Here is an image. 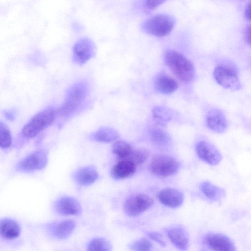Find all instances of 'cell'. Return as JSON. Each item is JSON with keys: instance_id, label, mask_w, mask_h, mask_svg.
<instances>
[{"instance_id": "6da1fadb", "label": "cell", "mask_w": 251, "mask_h": 251, "mask_svg": "<svg viewBox=\"0 0 251 251\" xmlns=\"http://www.w3.org/2000/svg\"><path fill=\"white\" fill-rule=\"evenodd\" d=\"M164 61L173 74L181 81L189 82L194 79L195 67L182 54L174 50H167L164 55Z\"/></svg>"}, {"instance_id": "7a4b0ae2", "label": "cell", "mask_w": 251, "mask_h": 251, "mask_svg": "<svg viewBox=\"0 0 251 251\" xmlns=\"http://www.w3.org/2000/svg\"><path fill=\"white\" fill-rule=\"evenodd\" d=\"M89 91L88 85L85 81L72 85L67 91L63 103L57 110V114L68 117L78 109L86 99Z\"/></svg>"}, {"instance_id": "3957f363", "label": "cell", "mask_w": 251, "mask_h": 251, "mask_svg": "<svg viewBox=\"0 0 251 251\" xmlns=\"http://www.w3.org/2000/svg\"><path fill=\"white\" fill-rule=\"evenodd\" d=\"M57 110L50 107L37 113L24 126L21 134L26 139H31L50 126L54 122Z\"/></svg>"}, {"instance_id": "277c9868", "label": "cell", "mask_w": 251, "mask_h": 251, "mask_svg": "<svg viewBox=\"0 0 251 251\" xmlns=\"http://www.w3.org/2000/svg\"><path fill=\"white\" fill-rule=\"evenodd\" d=\"M175 18L167 14H157L148 19L143 28L148 33L162 37L169 34L175 25Z\"/></svg>"}, {"instance_id": "5b68a950", "label": "cell", "mask_w": 251, "mask_h": 251, "mask_svg": "<svg viewBox=\"0 0 251 251\" xmlns=\"http://www.w3.org/2000/svg\"><path fill=\"white\" fill-rule=\"evenodd\" d=\"M179 168L177 160L170 156L158 155L154 157L150 164V169L155 176L165 177L176 173Z\"/></svg>"}, {"instance_id": "8992f818", "label": "cell", "mask_w": 251, "mask_h": 251, "mask_svg": "<svg viewBox=\"0 0 251 251\" xmlns=\"http://www.w3.org/2000/svg\"><path fill=\"white\" fill-rule=\"evenodd\" d=\"M48 157L44 150L36 151L19 161L16 170L21 172H31L41 170L47 165Z\"/></svg>"}, {"instance_id": "52a82bcc", "label": "cell", "mask_w": 251, "mask_h": 251, "mask_svg": "<svg viewBox=\"0 0 251 251\" xmlns=\"http://www.w3.org/2000/svg\"><path fill=\"white\" fill-rule=\"evenodd\" d=\"M73 60L79 65H82L92 58L96 52V47L90 38L83 37L74 44L73 49Z\"/></svg>"}, {"instance_id": "ba28073f", "label": "cell", "mask_w": 251, "mask_h": 251, "mask_svg": "<svg viewBox=\"0 0 251 251\" xmlns=\"http://www.w3.org/2000/svg\"><path fill=\"white\" fill-rule=\"evenodd\" d=\"M213 76L216 81L224 88L236 91L242 87L237 73L229 67L218 66L214 69Z\"/></svg>"}, {"instance_id": "9c48e42d", "label": "cell", "mask_w": 251, "mask_h": 251, "mask_svg": "<svg viewBox=\"0 0 251 251\" xmlns=\"http://www.w3.org/2000/svg\"><path fill=\"white\" fill-rule=\"evenodd\" d=\"M153 203V200L149 196L138 194L127 199L124 203V209L127 215L135 217L147 210Z\"/></svg>"}, {"instance_id": "30bf717a", "label": "cell", "mask_w": 251, "mask_h": 251, "mask_svg": "<svg viewBox=\"0 0 251 251\" xmlns=\"http://www.w3.org/2000/svg\"><path fill=\"white\" fill-rule=\"evenodd\" d=\"M204 245L209 250L216 251H235L234 242L228 236L221 233L208 232L203 238Z\"/></svg>"}, {"instance_id": "8fae6325", "label": "cell", "mask_w": 251, "mask_h": 251, "mask_svg": "<svg viewBox=\"0 0 251 251\" xmlns=\"http://www.w3.org/2000/svg\"><path fill=\"white\" fill-rule=\"evenodd\" d=\"M196 151L201 160L210 165H218L222 160V155L220 151L214 145L206 141L198 142Z\"/></svg>"}, {"instance_id": "7c38bea8", "label": "cell", "mask_w": 251, "mask_h": 251, "mask_svg": "<svg viewBox=\"0 0 251 251\" xmlns=\"http://www.w3.org/2000/svg\"><path fill=\"white\" fill-rule=\"evenodd\" d=\"M54 209L57 213L62 215H78L81 213L82 207L75 198L65 196L55 201Z\"/></svg>"}, {"instance_id": "4fadbf2b", "label": "cell", "mask_w": 251, "mask_h": 251, "mask_svg": "<svg viewBox=\"0 0 251 251\" xmlns=\"http://www.w3.org/2000/svg\"><path fill=\"white\" fill-rule=\"evenodd\" d=\"M157 197L162 204L170 208L179 207L184 201L183 193L172 188L162 189L158 192Z\"/></svg>"}, {"instance_id": "5bb4252c", "label": "cell", "mask_w": 251, "mask_h": 251, "mask_svg": "<svg viewBox=\"0 0 251 251\" xmlns=\"http://www.w3.org/2000/svg\"><path fill=\"white\" fill-rule=\"evenodd\" d=\"M167 233L172 244L180 250H186L189 247V237L182 226H176L168 228Z\"/></svg>"}, {"instance_id": "9a60e30c", "label": "cell", "mask_w": 251, "mask_h": 251, "mask_svg": "<svg viewBox=\"0 0 251 251\" xmlns=\"http://www.w3.org/2000/svg\"><path fill=\"white\" fill-rule=\"evenodd\" d=\"M207 127L218 133L225 132L228 126L227 120L224 113L217 109L210 111L206 118Z\"/></svg>"}, {"instance_id": "2e32d148", "label": "cell", "mask_w": 251, "mask_h": 251, "mask_svg": "<svg viewBox=\"0 0 251 251\" xmlns=\"http://www.w3.org/2000/svg\"><path fill=\"white\" fill-rule=\"evenodd\" d=\"M75 181L81 186H88L94 183L99 177L97 170L93 166L82 167L73 175Z\"/></svg>"}, {"instance_id": "e0dca14e", "label": "cell", "mask_w": 251, "mask_h": 251, "mask_svg": "<svg viewBox=\"0 0 251 251\" xmlns=\"http://www.w3.org/2000/svg\"><path fill=\"white\" fill-rule=\"evenodd\" d=\"M154 86L158 92L165 95L172 94L178 88L176 80L164 73L159 74L156 76L154 80Z\"/></svg>"}, {"instance_id": "ac0fdd59", "label": "cell", "mask_w": 251, "mask_h": 251, "mask_svg": "<svg viewBox=\"0 0 251 251\" xmlns=\"http://www.w3.org/2000/svg\"><path fill=\"white\" fill-rule=\"evenodd\" d=\"M136 165L127 159H123L112 169V176L117 179H125L132 176L136 171Z\"/></svg>"}, {"instance_id": "d6986e66", "label": "cell", "mask_w": 251, "mask_h": 251, "mask_svg": "<svg viewBox=\"0 0 251 251\" xmlns=\"http://www.w3.org/2000/svg\"><path fill=\"white\" fill-rule=\"evenodd\" d=\"M76 223L73 220H64L53 225L51 228L53 236L57 239L68 238L73 232Z\"/></svg>"}, {"instance_id": "ffe728a7", "label": "cell", "mask_w": 251, "mask_h": 251, "mask_svg": "<svg viewBox=\"0 0 251 251\" xmlns=\"http://www.w3.org/2000/svg\"><path fill=\"white\" fill-rule=\"evenodd\" d=\"M0 232L1 236L5 239H13L20 234L21 228L15 220L4 218L0 220Z\"/></svg>"}, {"instance_id": "44dd1931", "label": "cell", "mask_w": 251, "mask_h": 251, "mask_svg": "<svg viewBox=\"0 0 251 251\" xmlns=\"http://www.w3.org/2000/svg\"><path fill=\"white\" fill-rule=\"evenodd\" d=\"M200 188L208 199L213 201H221L226 195L224 189L217 186L208 181H204L201 183Z\"/></svg>"}, {"instance_id": "7402d4cb", "label": "cell", "mask_w": 251, "mask_h": 251, "mask_svg": "<svg viewBox=\"0 0 251 251\" xmlns=\"http://www.w3.org/2000/svg\"><path fill=\"white\" fill-rule=\"evenodd\" d=\"M119 137L118 132L114 128L109 127L100 128L92 136L94 140L102 143L112 142L117 140Z\"/></svg>"}, {"instance_id": "603a6c76", "label": "cell", "mask_w": 251, "mask_h": 251, "mask_svg": "<svg viewBox=\"0 0 251 251\" xmlns=\"http://www.w3.org/2000/svg\"><path fill=\"white\" fill-rule=\"evenodd\" d=\"M151 141L158 146H166L170 141V137L168 133L160 127H152L149 131Z\"/></svg>"}, {"instance_id": "cb8c5ba5", "label": "cell", "mask_w": 251, "mask_h": 251, "mask_svg": "<svg viewBox=\"0 0 251 251\" xmlns=\"http://www.w3.org/2000/svg\"><path fill=\"white\" fill-rule=\"evenodd\" d=\"M154 119L158 125L163 126L166 123L171 121L173 118V112L165 107L158 106L152 111Z\"/></svg>"}, {"instance_id": "d4e9b609", "label": "cell", "mask_w": 251, "mask_h": 251, "mask_svg": "<svg viewBox=\"0 0 251 251\" xmlns=\"http://www.w3.org/2000/svg\"><path fill=\"white\" fill-rule=\"evenodd\" d=\"M132 149L126 142L119 140L114 143L112 147V151L120 159H126L130 154Z\"/></svg>"}, {"instance_id": "484cf974", "label": "cell", "mask_w": 251, "mask_h": 251, "mask_svg": "<svg viewBox=\"0 0 251 251\" xmlns=\"http://www.w3.org/2000/svg\"><path fill=\"white\" fill-rule=\"evenodd\" d=\"M112 250L110 243L101 237L95 238L89 241L87 246V251H110Z\"/></svg>"}, {"instance_id": "4316f807", "label": "cell", "mask_w": 251, "mask_h": 251, "mask_svg": "<svg viewBox=\"0 0 251 251\" xmlns=\"http://www.w3.org/2000/svg\"><path fill=\"white\" fill-rule=\"evenodd\" d=\"M149 155V153L145 149H132L131 153L126 159L131 161L136 165H139L146 161Z\"/></svg>"}, {"instance_id": "83f0119b", "label": "cell", "mask_w": 251, "mask_h": 251, "mask_svg": "<svg viewBox=\"0 0 251 251\" xmlns=\"http://www.w3.org/2000/svg\"><path fill=\"white\" fill-rule=\"evenodd\" d=\"M12 143V137L6 125L0 122V146L1 149L9 148Z\"/></svg>"}, {"instance_id": "f1b7e54d", "label": "cell", "mask_w": 251, "mask_h": 251, "mask_svg": "<svg viewBox=\"0 0 251 251\" xmlns=\"http://www.w3.org/2000/svg\"><path fill=\"white\" fill-rule=\"evenodd\" d=\"M152 247L151 242L146 238L138 239L132 243L130 246L131 250L137 251H149L151 250Z\"/></svg>"}, {"instance_id": "f546056e", "label": "cell", "mask_w": 251, "mask_h": 251, "mask_svg": "<svg viewBox=\"0 0 251 251\" xmlns=\"http://www.w3.org/2000/svg\"><path fill=\"white\" fill-rule=\"evenodd\" d=\"M148 236L151 239L156 242L161 246L163 247L166 246V244L165 241L164 240L162 235H161L160 233L156 232H151L148 233Z\"/></svg>"}, {"instance_id": "4dcf8cb0", "label": "cell", "mask_w": 251, "mask_h": 251, "mask_svg": "<svg viewBox=\"0 0 251 251\" xmlns=\"http://www.w3.org/2000/svg\"><path fill=\"white\" fill-rule=\"evenodd\" d=\"M167 0H146V4L148 8L153 9L163 3Z\"/></svg>"}, {"instance_id": "1f68e13d", "label": "cell", "mask_w": 251, "mask_h": 251, "mask_svg": "<svg viewBox=\"0 0 251 251\" xmlns=\"http://www.w3.org/2000/svg\"><path fill=\"white\" fill-rule=\"evenodd\" d=\"M244 38L246 42L251 46V25H249L245 29Z\"/></svg>"}, {"instance_id": "d6a6232c", "label": "cell", "mask_w": 251, "mask_h": 251, "mask_svg": "<svg viewBox=\"0 0 251 251\" xmlns=\"http://www.w3.org/2000/svg\"><path fill=\"white\" fill-rule=\"evenodd\" d=\"M244 16L247 20L251 21V0L247 4L244 11Z\"/></svg>"}, {"instance_id": "836d02e7", "label": "cell", "mask_w": 251, "mask_h": 251, "mask_svg": "<svg viewBox=\"0 0 251 251\" xmlns=\"http://www.w3.org/2000/svg\"><path fill=\"white\" fill-rule=\"evenodd\" d=\"M5 117L9 120H13L15 118V112L13 110H8L4 112Z\"/></svg>"}]
</instances>
